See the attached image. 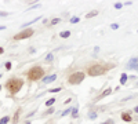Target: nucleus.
I'll return each mask as SVG.
<instances>
[{"instance_id": "f257e3e1", "label": "nucleus", "mask_w": 138, "mask_h": 124, "mask_svg": "<svg viewBox=\"0 0 138 124\" xmlns=\"http://www.w3.org/2000/svg\"><path fill=\"white\" fill-rule=\"evenodd\" d=\"M22 85H24V81H22L21 79L11 77V79L7 80V83H6V88L10 91L11 94H17V92L22 88Z\"/></svg>"}, {"instance_id": "f03ea898", "label": "nucleus", "mask_w": 138, "mask_h": 124, "mask_svg": "<svg viewBox=\"0 0 138 124\" xmlns=\"http://www.w3.org/2000/svg\"><path fill=\"white\" fill-rule=\"evenodd\" d=\"M106 70H108L106 66L101 65V63H94V65H91V66L87 68V73L90 74V76H101V74H104Z\"/></svg>"}, {"instance_id": "7ed1b4c3", "label": "nucleus", "mask_w": 138, "mask_h": 124, "mask_svg": "<svg viewBox=\"0 0 138 124\" xmlns=\"http://www.w3.org/2000/svg\"><path fill=\"white\" fill-rule=\"evenodd\" d=\"M44 76V69H42L40 66H35L28 72V79L29 80H40Z\"/></svg>"}, {"instance_id": "20e7f679", "label": "nucleus", "mask_w": 138, "mask_h": 124, "mask_svg": "<svg viewBox=\"0 0 138 124\" xmlns=\"http://www.w3.org/2000/svg\"><path fill=\"white\" fill-rule=\"evenodd\" d=\"M83 80H84V73H83V72H76V73H73L69 76L68 81H69L71 84H79V83H82Z\"/></svg>"}, {"instance_id": "39448f33", "label": "nucleus", "mask_w": 138, "mask_h": 124, "mask_svg": "<svg viewBox=\"0 0 138 124\" xmlns=\"http://www.w3.org/2000/svg\"><path fill=\"white\" fill-rule=\"evenodd\" d=\"M33 34V29H25L24 32L21 33H18L14 36V40H22V39H28V37H30Z\"/></svg>"}, {"instance_id": "423d86ee", "label": "nucleus", "mask_w": 138, "mask_h": 124, "mask_svg": "<svg viewBox=\"0 0 138 124\" xmlns=\"http://www.w3.org/2000/svg\"><path fill=\"white\" fill-rule=\"evenodd\" d=\"M127 68L132 69V70H138V58H131L127 63Z\"/></svg>"}, {"instance_id": "0eeeda50", "label": "nucleus", "mask_w": 138, "mask_h": 124, "mask_svg": "<svg viewBox=\"0 0 138 124\" xmlns=\"http://www.w3.org/2000/svg\"><path fill=\"white\" fill-rule=\"evenodd\" d=\"M55 79H57V74H51V76L44 79V83H51V81H54Z\"/></svg>"}, {"instance_id": "6e6552de", "label": "nucleus", "mask_w": 138, "mask_h": 124, "mask_svg": "<svg viewBox=\"0 0 138 124\" xmlns=\"http://www.w3.org/2000/svg\"><path fill=\"white\" fill-rule=\"evenodd\" d=\"M121 118H123L124 121H131V116L127 114V113H123V114H121Z\"/></svg>"}, {"instance_id": "1a4fd4ad", "label": "nucleus", "mask_w": 138, "mask_h": 124, "mask_svg": "<svg viewBox=\"0 0 138 124\" xmlns=\"http://www.w3.org/2000/svg\"><path fill=\"white\" fill-rule=\"evenodd\" d=\"M8 121H10V117H8V116H4V117L0 118V124H7Z\"/></svg>"}, {"instance_id": "9d476101", "label": "nucleus", "mask_w": 138, "mask_h": 124, "mask_svg": "<svg viewBox=\"0 0 138 124\" xmlns=\"http://www.w3.org/2000/svg\"><path fill=\"white\" fill-rule=\"evenodd\" d=\"M60 36L62 37V39H66V37H69V36H71V32H69V30H65V32H62Z\"/></svg>"}, {"instance_id": "9b49d317", "label": "nucleus", "mask_w": 138, "mask_h": 124, "mask_svg": "<svg viewBox=\"0 0 138 124\" xmlns=\"http://www.w3.org/2000/svg\"><path fill=\"white\" fill-rule=\"evenodd\" d=\"M126 81H127V76H126V73H123L121 74V79H120V83L121 84H126Z\"/></svg>"}, {"instance_id": "f8f14e48", "label": "nucleus", "mask_w": 138, "mask_h": 124, "mask_svg": "<svg viewBox=\"0 0 138 124\" xmlns=\"http://www.w3.org/2000/svg\"><path fill=\"white\" fill-rule=\"evenodd\" d=\"M54 102H55V99H54V98H51V99H48V101L46 102V105H47V106H51Z\"/></svg>"}, {"instance_id": "ddd939ff", "label": "nucleus", "mask_w": 138, "mask_h": 124, "mask_svg": "<svg viewBox=\"0 0 138 124\" xmlns=\"http://www.w3.org/2000/svg\"><path fill=\"white\" fill-rule=\"evenodd\" d=\"M58 22H61L60 18H54V19H53V21H51L50 23H51V25H55V23H58Z\"/></svg>"}, {"instance_id": "4468645a", "label": "nucleus", "mask_w": 138, "mask_h": 124, "mask_svg": "<svg viewBox=\"0 0 138 124\" xmlns=\"http://www.w3.org/2000/svg\"><path fill=\"white\" fill-rule=\"evenodd\" d=\"M97 14H98V12H97V11H91V12H90V14H87V18L95 17V15H97Z\"/></svg>"}, {"instance_id": "2eb2a0df", "label": "nucleus", "mask_w": 138, "mask_h": 124, "mask_svg": "<svg viewBox=\"0 0 138 124\" xmlns=\"http://www.w3.org/2000/svg\"><path fill=\"white\" fill-rule=\"evenodd\" d=\"M18 116H19V112H17L15 114H14V118H12V121L17 124V121H18Z\"/></svg>"}, {"instance_id": "dca6fc26", "label": "nucleus", "mask_w": 138, "mask_h": 124, "mask_svg": "<svg viewBox=\"0 0 138 124\" xmlns=\"http://www.w3.org/2000/svg\"><path fill=\"white\" fill-rule=\"evenodd\" d=\"M11 69V62H7L6 63V70H10Z\"/></svg>"}, {"instance_id": "f3484780", "label": "nucleus", "mask_w": 138, "mask_h": 124, "mask_svg": "<svg viewBox=\"0 0 138 124\" xmlns=\"http://www.w3.org/2000/svg\"><path fill=\"white\" fill-rule=\"evenodd\" d=\"M71 22H72V23H76V22H79V18H77V17L72 18V19H71Z\"/></svg>"}, {"instance_id": "a211bd4d", "label": "nucleus", "mask_w": 138, "mask_h": 124, "mask_svg": "<svg viewBox=\"0 0 138 124\" xmlns=\"http://www.w3.org/2000/svg\"><path fill=\"white\" fill-rule=\"evenodd\" d=\"M110 28H112V29H117V28H119V25H117V23H112V25H110Z\"/></svg>"}, {"instance_id": "6ab92c4d", "label": "nucleus", "mask_w": 138, "mask_h": 124, "mask_svg": "<svg viewBox=\"0 0 138 124\" xmlns=\"http://www.w3.org/2000/svg\"><path fill=\"white\" fill-rule=\"evenodd\" d=\"M46 59H47V61H51V59H53V54H48V55L46 56Z\"/></svg>"}, {"instance_id": "aec40b11", "label": "nucleus", "mask_w": 138, "mask_h": 124, "mask_svg": "<svg viewBox=\"0 0 138 124\" xmlns=\"http://www.w3.org/2000/svg\"><path fill=\"white\" fill-rule=\"evenodd\" d=\"M102 124H113V120H106V121H104Z\"/></svg>"}, {"instance_id": "412c9836", "label": "nucleus", "mask_w": 138, "mask_h": 124, "mask_svg": "<svg viewBox=\"0 0 138 124\" xmlns=\"http://www.w3.org/2000/svg\"><path fill=\"white\" fill-rule=\"evenodd\" d=\"M7 15H8L7 12H3V11H0V17H7Z\"/></svg>"}, {"instance_id": "4be33fe9", "label": "nucleus", "mask_w": 138, "mask_h": 124, "mask_svg": "<svg viewBox=\"0 0 138 124\" xmlns=\"http://www.w3.org/2000/svg\"><path fill=\"white\" fill-rule=\"evenodd\" d=\"M51 92H58V91H61V88H53V90H50Z\"/></svg>"}, {"instance_id": "5701e85b", "label": "nucleus", "mask_w": 138, "mask_h": 124, "mask_svg": "<svg viewBox=\"0 0 138 124\" xmlns=\"http://www.w3.org/2000/svg\"><path fill=\"white\" fill-rule=\"evenodd\" d=\"M3 52H4V48H3V47H0V54H3Z\"/></svg>"}, {"instance_id": "b1692460", "label": "nucleus", "mask_w": 138, "mask_h": 124, "mask_svg": "<svg viewBox=\"0 0 138 124\" xmlns=\"http://www.w3.org/2000/svg\"><path fill=\"white\" fill-rule=\"evenodd\" d=\"M3 29H6V26H0V30H3Z\"/></svg>"}, {"instance_id": "393cba45", "label": "nucleus", "mask_w": 138, "mask_h": 124, "mask_svg": "<svg viewBox=\"0 0 138 124\" xmlns=\"http://www.w3.org/2000/svg\"><path fill=\"white\" fill-rule=\"evenodd\" d=\"M0 79H1V74H0Z\"/></svg>"}, {"instance_id": "a878e982", "label": "nucleus", "mask_w": 138, "mask_h": 124, "mask_svg": "<svg viewBox=\"0 0 138 124\" xmlns=\"http://www.w3.org/2000/svg\"><path fill=\"white\" fill-rule=\"evenodd\" d=\"M0 90H1V85H0Z\"/></svg>"}, {"instance_id": "bb28decb", "label": "nucleus", "mask_w": 138, "mask_h": 124, "mask_svg": "<svg viewBox=\"0 0 138 124\" xmlns=\"http://www.w3.org/2000/svg\"><path fill=\"white\" fill-rule=\"evenodd\" d=\"M26 124H30V123H26Z\"/></svg>"}]
</instances>
